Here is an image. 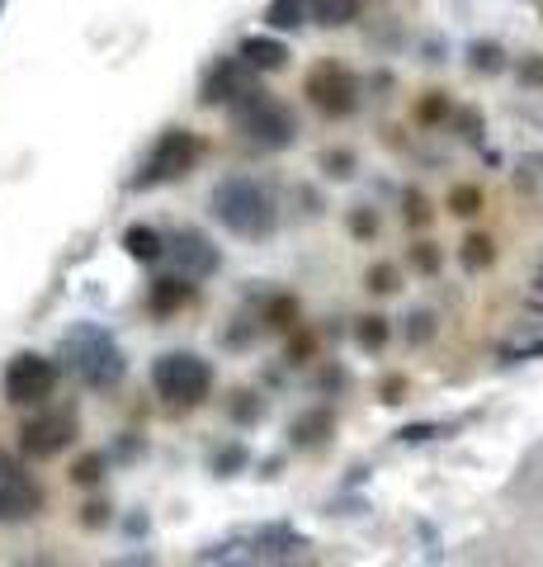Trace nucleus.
<instances>
[{
  "label": "nucleus",
  "mask_w": 543,
  "mask_h": 567,
  "mask_svg": "<svg viewBox=\"0 0 543 567\" xmlns=\"http://www.w3.org/2000/svg\"><path fill=\"white\" fill-rule=\"evenodd\" d=\"M62 365H67L76 378H81L86 388H114L119 378L128 374V359L119 351V341L109 336L104 326H95V322H76L67 336H62Z\"/></svg>",
  "instance_id": "1"
},
{
  "label": "nucleus",
  "mask_w": 543,
  "mask_h": 567,
  "mask_svg": "<svg viewBox=\"0 0 543 567\" xmlns=\"http://www.w3.org/2000/svg\"><path fill=\"white\" fill-rule=\"evenodd\" d=\"M213 218L228 232L236 236H251V242H261V236L275 232V199L265 194V185H255L251 176H232L213 189Z\"/></svg>",
  "instance_id": "2"
},
{
  "label": "nucleus",
  "mask_w": 543,
  "mask_h": 567,
  "mask_svg": "<svg viewBox=\"0 0 543 567\" xmlns=\"http://www.w3.org/2000/svg\"><path fill=\"white\" fill-rule=\"evenodd\" d=\"M152 388L166 407H180L185 412V407H199L209 398L213 369H209V359L195 351H166V355H156V365H152Z\"/></svg>",
  "instance_id": "3"
},
{
  "label": "nucleus",
  "mask_w": 543,
  "mask_h": 567,
  "mask_svg": "<svg viewBox=\"0 0 543 567\" xmlns=\"http://www.w3.org/2000/svg\"><path fill=\"white\" fill-rule=\"evenodd\" d=\"M232 119H236V129L255 142V147H289V142L298 137L293 114L279 100H269L265 90H242V94H236V100H232Z\"/></svg>",
  "instance_id": "4"
},
{
  "label": "nucleus",
  "mask_w": 543,
  "mask_h": 567,
  "mask_svg": "<svg viewBox=\"0 0 543 567\" xmlns=\"http://www.w3.org/2000/svg\"><path fill=\"white\" fill-rule=\"evenodd\" d=\"M57 378H62L57 359H47L38 351H20L0 369V392H5L10 407H43L57 392Z\"/></svg>",
  "instance_id": "5"
},
{
  "label": "nucleus",
  "mask_w": 543,
  "mask_h": 567,
  "mask_svg": "<svg viewBox=\"0 0 543 567\" xmlns=\"http://www.w3.org/2000/svg\"><path fill=\"white\" fill-rule=\"evenodd\" d=\"M199 137L189 129H170L152 142L147 162H142V170L133 176V189H156V185H170V180H185L189 170H195L199 162Z\"/></svg>",
  "instance_id": "6"
},
{
  "label": "nucleus",
  "mask_w": 543,
  "mask_h": 567,
  "mask_svg": "<svg viewBox=\"0 0 543 567\" xmlns=\"http://www.w3.org/2000/svg\"><path fill=\"white\" fill-rule=\"evenodd\" d=\"M76 435H81V421L71 407H47L20 425V454L24 459H57L62 449L76 445Z\"/></svg>",
  "instance_id": "7"
},
{
  "label": "nucleus",
  "mask_w": 543,
  "mask_h": 567,
  "mask_svg": "<svg viewBox=\"0 0 543 567\" xmlns=\"http://www.w3.org/2000/svg\"><path fill=\"white\" fill-rule=\"evenodd\" d=\"M43 511V487L24 464L0 454V525H29Z\"/></svg>",
  "instance_id": "8"
},
{
  "label": "nucleus",
  "mask_w": 543,
  "mask_h": 567,
  "mask_svg": "<svg viewBox=\"0 0 543 567\" xmlns=\"http://www.w3.org/2000/svg\"><path fill=\"white\" fill-rule=\"evenodd\" d=\"M308 100L322 109L326 119L355 114V104H359V81H355V71H345L341 62H322V67H312V76H308Z\"/></svg>",
  "instance_id": "9"
},
{
  "label": "nucleus",
  "mask_w": 543,
  "mask_h": 567,
  "mask_svg": "<svg viewBox=\"0 0 543 567\" xmlns=\"http://www.w3.org/2000/svg\"><path fill=\"white\" fill-rule=\"evenodd\" d=\"M162 256H170L175 260V270H180L185 279H203V275H213L218 270V251H213V242L203 232H195V227H180L166 242V251Z\"/></svg>",
  "instance_id": "10"
},
{
  "label": "nucleus",
  "mask_w": 543,
  "mask_h": 567,
  "mask_svg": "<svg viewBox=\"0 0 543 567\" xmlns=\"http://www.w3.org/2000/svg\"><path fill=\"white\" fill-rule=\"evenodd\" d=\"M242 90H246L242 86V67H236V62H218V67L203 76V94H199V100L203 104H232Z\"/></svg>",
  "instance_id": "11"
},
{
  "label": "nucleus",
  "mask_w": 543,
  "mask_h": 567,
  "mask_svg": "<svg viewBox=\"0 0 543 567\" xmlns=\"http://www.w3.org/2000/svg\"><path fill=\"white\" fill-rule=\"evenodd\" d=\"M284 62H289V47L279 38H246L242 43V67H251V71H279Z\"/></svg>",
  "instance_id": "12"
},
{
  "label": "nucleus",
  "mask_w": 543,
  "mask_h": 567,
  "mask_svg": "<svg viewBox=\"0 0 543 567\" xmlns=\"http://www.w3.org/2000/svg\"><path fill=\"white\" fill-rule=\"evenodd\" d=\"M302 5L312 10V20H317V24L345 29L350 20H359V5H364V0H302Z\"/></svg>",
  "instance_id": "13"
},
{
  "label": "nucleus",
  "mask_w": 543,
  "mask_h": 567,
  "mask_svg": "<svg viewBox=\"0 0 543 567\" xmlns=\"http://www.w3.org/2000/svg\"><path fill=\"white\" fill-rule=\"evenodd\" d=\"M123 246H128V256L142 260V265L162 260V251H166V242H162V236H156L152 227H128V232H123Z\"/></svg>",
  "instance_id": "14"
},
{
  "label": "nucleus",
  "mask_w": 543,
  "mask_h": 567,
  "mask_svg": "<svg viewBox=\"0 0 543 567\" xmlns=\"http://www.w3.org/2000/svg\"><path fill=\"white\" fill-rule=\"evenodd\" d=\"M185 303H189L185 275H180V279H156V284H152V312H175V308H185Z\"/></svg>",
  "instance_id": "15"
},
{
  "label": "nucleus",
  "mask_w": 543,
  "mask_h": 567,
  "mask_svg": "<svg viewBox=\"0 0 543 567\" xmlns=\"http://www.w3.org/2000/svg\"><path fill=\"white\" fill-rule=\"evenodd\" d=\"M265 20H269V29H298L302 24V0H269Z\"/></svg>",
  "instance_id": "16"
},
{
  "label": "nucleus",
  "mask_w": 543,
  "mask_h": 567,
  "mask_svg": "<svg viewBox=\"0 0 543 567\" xmlns=\"http://www.w3.org/2000/svg\"><path fill=\"white\" fill-rule=\"evenodd\" d=\"M104 478V459L100 454H86V459H76V468H71V482L76 487H95Z\"/></svg>",
  "instance_id": "17"
},
{
  "label": "nucleus",
  "mask_w": 543,
  "mask_h": 567,
  "mask_svg": "<svg viewBox=\"0 0 543 567\" xmlns=\"http://www.w3.org/2000/svg\"><path fill=\"white\" fill-rule=\"evenodd\" d=\"M450 209H454V213H463V218H468V213H477V209H483V194H477V189H454Z\"/></svg>",
  "instance_id": "18"
},
{
  "label": "nucleus",
  "mask_w": 543,
  "mask_h": 567,
  "mask_svg": "<svg viewBox=\"0 0 543 567\" xmlns=\"http://www.w3.org/2000/svg\"><path fill=\"white\" fill-rule=\"evenodd\" d=\"M383 336H388V326H383V318H364L359 341H364V345H383Z\"/></svg>",
  "instance_id": "19"
},
{
  "label": "nucleus",
  "mask_w": 543,
  "mask_h": 567,
  "mask_svg": "<svg viewBox=\"0 0 543 567\" xmlns=\"http://www.w3.org/2000/svg\"><path fill=\"white\" fill-rule=\"evenodd\" d=\"M487 256H491L487 242H468V251H463V260L468 265H487Z\"/></svg>",
  "instance_id": "20"
},
{
  "label": "nucleus",
  "mask_w": 543,
  "mask_h": 567,
  "mask_svg": "<svg viewBox=\"0 0 543 567\" xmlns=\"http://www.w3.org/2000/svg\"><path fill=\"white\" fill-rule=\"evenodd\" d=\"M81 520H86V525H104V507H86Z\"/></svg>",
  "instance_id": "21"
}]
</instances>
